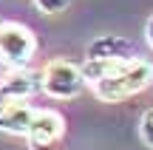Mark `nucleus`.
I'll use <instances>...</instances> for the list:
<instances>
[{
    "label": "nucleus",
    "instance_id": "nucleus-1",
    "mask_svg": "<svg viewBox=\"0 0 153 150\" xmlns=\"http://www.w3.org/2000/svg\"><path fill=\"white\" fill-rule=\"evenodd\" d=\"M153 82V62L142 60V57H128L122 60L105 79L94 82V94L102 102H122L131 96L142 94L145 88H150Z\"/></svg>",
    "mask_w": 153,
    "mask_h": 150
},
{
    "label": "nucleus",
    "instance_id": "nucleus-2",
    "mask_svg": "<svg viewBox=\"0 0 153 150\" xmlns=\"http://www.w3.org/2000/svg\"><path fill=\"white\" fill-rule=\"evenodd\" d=\"M40 77H43V94L48 96V99H57V102L76 99V96L82 94V88H85V79H82L79 65L71 62V60H62V57L45 62Z\"/></svg>",
    "mask_w": 153,
    "mask_h": 150
},
{
    "label": "nucleus",
    "instance_id": "nucleus-6",
    "mask_svg": "<svg viewBox=\"0 0 153 150\" xmlns=\"http://www.w3.org/2000/svg\"><path fill=\"white\" fill-rule=\"evenodd\" d=\"M34 111L37 108L28 105V102H3L0 105V133L26 139L28 125L34 119Z\"/></svg>",
    "mask_w": 153,
    "mask_h": 150
},
{
    "label": "nucleus",
    "instance_id": "nucleus-9",
    "mask_svg": "<svg viewBox=\"0 0 153 150\" xmlns=\"http://www.w3.org/2000/svg\"><path fill=\"white\" fill-rule=\"evenodd\" d=\"M139 139L153 150V108H150V111H145L142 119H139Z\"/></svg>",
    "mask_w": 153,
    "mask_h": 150
},
{
    "label": "nucleus",
    "instance_id": "nucleus-3",
    "mask_svg": "<svg viewBox=\"0 0 153 150\" xmlns=\"http://www.w3.org/2000/svg\"><path fill=\"white\" fill-rule=\"evenodd\" d=\"M37 54V37L23 23H0V62L9 68H26L31 65Z\"/></svg>",
    "mask_w": 153,
    "mask_h": 150
},
{
    "label": "nucleus",
    "instance_id": "nucleus-10",
    "mask_svg": "<svg viewBox=\"0 0 153 150\" xmlns=\"http://www.w3.org/2000/svg\"><path fill=\"white\" fill-rule=\"evenodd\" d=\"M71 6V0H34V9L40 14H60Z\"/></svg>",
    "mask_w": 153,
    "mask_h": 150
},
{
    "label": "nucleus",
    "instance_id": "nucleus-5",
    "mask_svg": "<svg viewBox=\"0 0 153 150\" xmlns=\"http://www.w3.org/2000/svg\"><path fill=\"white\" fill-rule=\"evenodd\" d=\"M43 91V77L31 68H9V74L0 77V105L3 102H28Z\"/></svg>",
    "mask_w": 153,
    "mask_h": 150
},
{
    "label": "nucleus",
    "instance_id": "nucleus-12",
    "mask_svg": "<svg viewBox=\"0 0 153 150\" xmlns=\"http://www.w3.org/2000/svg\"><path fill=\"white\" fill-rule=\"evenodd\" d=\"M0 77H3V71H0Z\"/></svg>",
    "mask_w": 153,
    "mask_h": 150
},
{
    "label": "nucleus",
    "instance_id": "nucleus-11",
    "mask_svg": "<svg viewBox=\"0 0 153 150\" xmlns=\"http://www.w3.org/2000/svg\"><path fill=\"white\" fill-rule=\"evenodd\" d=\"M145 40H148V45L153 48V14L148 17V23H145Z\"/></svg>",
    "mask_w": 153,
    "mask_h": 150
},
{
    "label": "nucleus",
    "instance_id": "nucleus-7",
    "mask_svg": "<svg viewBox=\"0 0 153 150\" xmlns=\"http://www.w3.org/2000/svg\"><path fill=\"white\" fill-rule=\"evenodd\" d=\"M85 57L88 60H128L131 54V43L119 34H99L88 43L85 48Z\"/></svg>",
    "mask_w": 153,
    "mask_h": 150
},
{
    "label": "nucleus",
    "instance_id": "nucleus-8",
    "mask_svg": "<svg viewBox=\"0 0 153 150\" xmlns=\"http://www.w3.org/2000/svg\"><path fill=\"white\" fill-rule=\"evenodd\" d=\"M119 62L122 60H88V57H85V62L79 65L85 85H94V82H99V79H105L116 65H119Z\"/></svg>",
    "mask_w": 153,
    "mask_h": 150
},
{
    "label": "nucleus",
    "instance_id": "nucleus-4",
    "mask_svg": "<svg viewBox=\"0 0 153 150\" xmlns=\"http://www.w3.org/2000/svg\"><path fill=\"white\" fill-rule=\"evenodd\" d=\"M62 136H65V116L57 113L54 108H37L31 125H28L26 142L34 150H48L54 142H60Z\"/></svg>",
    "mask_w": 153,
    "mask_h": 150
}]
</instances>
